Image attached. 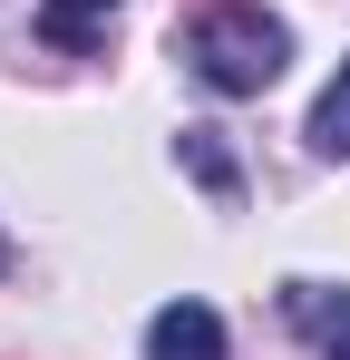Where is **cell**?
<instances>
[{
  "mask_svg": "<svg viewBox=\"0 0 350 360\" xmlns=\"http://www.w3.org/2000/svg\"><path fill=\"white\" fill-rule=\"evenodd\" d=\"M311 156H350V59L321 88V108H311Z\"/></svg>",
  "mask_w": 350,
  "mask_h": 360,
  "instance_id": "cell-5",
  "label": "cell"
},
{
  "mask_svg": "<svg viewBox=\"0 0 350 360\" xmlns=\"http://www.w3.org/2000/svg\"><path fill=\"white\" fill-rule=\"evenodd\" d=\"M175 156L205 176V195H224V205L243 195V176H233V156H224V136H214V127H185V136H175Z\"/></svg>",
  "mask_w": 350,
  "mask_h": 360,
  "instance_id": "cell-4",
  "label": "cell"
},
{
  "mask_svg": "<svg viewBox=\"0 0 350 360\" xmlns=\"http://www.w3.org/2000/svg\"><path fill=\"white\" fill-rule=\"evenodd\" d=\"M108 10H117V0H49V20H39V30H49L58 49H88V30H98Z\"/></svg>",
  "mask_w": 350,
  "mask_h": 360,
  "instance_id": "cell-6",
  "label": "cell"
},
{
  "mask_svg": "<svg viewBox=\"0 0 350 360\" xmlns=\"http://www.w3.org/2000/svg\"><path fill=\"white\" fill-rule=\"evenodd\" d=\"M146 360H224V311L214 302H166L146 321Z\"/></svg>",
  "mask_w": 350,
  "mask_h": 360,
  "instance_id": "cell-2",
  "label": "cell"
},
{
  "mask_svg": "<svg viewBox=\"0 0 350 360\" xmlns=\"http://www.w3.org/2000/svg\"><path fill=\"white\" fill-rule=\"evenodd\" d=\"M0 263H10V243H0Z\"/></svg>",
  "mask_w": 350,
  "mask_h": 360,
  "instance_id": "cell-7",
  "label": "cell"
},
{
  "mask_svg": "<svg viewBox=\"0 0 350 360\" xmlns=\"http://www.w3.org/2000/svg\"><path fill=\"white\" fill-rule=\"evenodd\" d=\"M185 59L205 68V88L214 98H263L292 59V30L273 10H243V0H214L195 30H185Z\"/></svg>",
  "mask_w": 350,
  "mask_h": 360,
  "instance_id": "cell-1",
  "label": "cell"
},
{
  "mask_svg": "<svg viewBox=\"0 0 350 360\" xmlns=\"http://www.w3.org/2000/svg\"><path fill=\"white\" fill-rule=\"evenodd\" d=\"M283 311L321 341V360H350V292H321V283H292Z\"/></svg>",
  "mask_w": 350,
  "mask_h": 360,
  "instance_id": "cell-3",
  "label": "cell"
}]
</instances>
